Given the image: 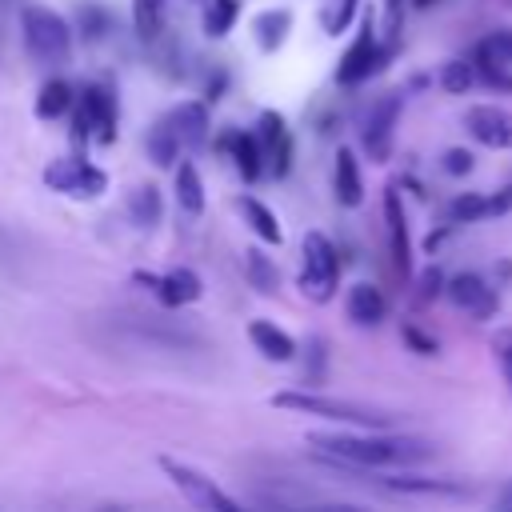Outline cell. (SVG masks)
<instances>
[{"instance_id": "8992f818", "label": "cell", "mask_w": 512, "mask_h": 512, "mask_svg": "<svg viewBox=\"0 0 512 512\" xmlns=\"http://www.w3.org/2000/svg\"><path fill=\"white\" fill-rule=\"evenodd\" d=\"M44 184L72 200H96L108 192V172L84 156H60V160H48Z\"/></svg>"}, {"instance_id": "60d3db41", "label": "cell", "mask_w": 512, "mask_h": 512, "mask_svg": "<svg viewBox=\"0 0 512 512\" xmlns=\"http://www.w3.org/2000/svg\"><path fill=\"white\" fill-rule=\"evenodd\" d=\"M500 44H504V52H508V60H512V28L500 32Z\"/></svg>"}, {"instance_id": "5bb4252c", "label": "cell", "mask_w": 512, "mask_h": 512, "mask_svg": "<svg viewBox=\"0 0 512 512\" xmlns=\"http://www.w3.org/2000/svg\"><path fill=\"white\" fill-rule=\"evenodd\" d=\"M384 224H388V248H392V268L408 280L412 276V240H408V216L400 204L396 188H384Z\"/></svg>"}, {"instance_id": "ac0fdd59", "label": "cell", "mask_w": 512, "mask_h": 512, "mask_svg": "<svg viewBox=\"0 0 512 512\" xmlns=\"http://www.w3.org/2000/svg\"><path fill=\"white\" fill-rule=\"evenodd\" d=\"M384 488L388 492H400V496H468V484H460V480H448V476H412V472L384 476Z\"/></svg>"}, {"instance_id": "9a60e30c", "label": "cell", "mask_w": 512, "mask_h": 512, "mask_svg": "<svg viewBox=\"0 0 512 512\" xmlns=\"http://www.w3.org/2000/svg\"><path fill=\"white\" fill-rule=\"evenodd\" d=\"M220 152H228L232 160H236V172L244 176V180H260L264 172H268V156H264V144H260V136L256 132H244V128H228L224 136H220Z\"/></svg>"}, {"instance_id": "f35d334b", "label": "cell", "mask_w": 512, "mask_h": 512, "mask_svg": "<svg viewBox=\"0 0 512 512\" xmlns=\"http://www.w3.org/2000/svg\"><path fill=\"white\" fill-rule=\"evenodd\" d=\"M512 208V184L508 188H500L496 196H488V216H504Z\"/></svg>"}, {"instance_id": "ba28073f", "label": "cell", "mask_w": 512, "mask_h": 512, "mask_svg": "<svg viewBox=\"0 0 512 512\" xmlns=\"http://www.w3.org/2000/svg\"><path fill=\"white\" fill-rule=\"evenodd\" d=\"M160 468H164V476L180 488V496L184 500H192L196 508H212V512H240V500H232L216 480H208L200 468H192V464H180V460H172V456H160L156 460Z\"/></svg>"}, {"instance_id": "d590c367", "label": "cell", "mask_w": 512, "mask_h": 512, "mask_svg": "<svg viewBox=\"0 0 512 512\" xmlns=\"http://www.w3.org/2000/svg\"><path fill=\"white\" fill-rule=\"evenodd\" d=\"M400 336H404V344H408L416 356H436V352H440V344H436L432 336H424L416 324H400Z\"/></svg>"}, {"instance_id": "8d00e7d4", "label": "cell", "mask_w": 512, "mask_h": 512, "mask_svg": "<svg viewBox=\"0 0 512 512\" xmlns=\"http://www.w3.org/2000/svg\"><path fill=\"white\" fill-rule=\"evenodd\" d=\"M416 288H420V292H416L420 300H436V296H440V292L448 288V280H444V272H440V268L432 264V268H424V272H420Z\"/></svg>"}, {"instance_id": "83f0119b", "label": "cell", "mask_w": 512, "mask_h": 512, "mask_svg": "<svg viewBox=\"0 0 512 512\" xmlns=\"http://www.w3.org/2000/svg\"><path fill=\"white\" fill-rule=\"evenodd\" d=\"M128 216L140 224V228H156L160 216H164V204H160V188L152 184H140L132 196H128Z\"/></svg>"}, {"instance_id": "7402d4cb", "label": "cell", "mask_w": 512, "mask_h": 512, "mask_svg": "<svg viewBox=\"0 0 512 512\" xmlns=\"http://www.w3.org/2000/svg\"><path fill=\"white\" fill-rule=\"evenodd\" d=\"M288 32H292V12L288 8H264L252 20V40H256L260 52H276L288 40Z\"/></svg>"}, {"instance_id": "8fae6325", "label": "cell", "mask_w": 512, "mask_h": 512, "mask_svg": "<svg viewBox=\"0 0 512 512\" xmlns=\"http://www.w3.org/2000/svg\"><path fill=\"white\" fill-rule=\"evenodd\" d=\"M464 128L484 148H496V152L512 148V112L500 108V104H472L464 112Z\"/></svg>"}, {"instance_id": "ab89813d", "label": "cell", "mask_w": 512, "mask_h": 512, "mask_svg": "<svg viewBox=\"0 0 512 512\" xmlns=\"http://www.w3.org/2000/svg\"><path fill=\"white\" fill-rule=\"evenodd\" d=\"M384 8H388V28H396V12H400V0H384Z\"/></svg>"}, {"instance_id": "484cf974", "label": "cell", "mask_w": 512, "mask_h": 512, "mask_svg": "<svg viewBox=\"0 0 512 512\" xmlns=\"http://www.w3.org/2000/svg\"><path fill=\"white\" fill-rule=\"evenodd\" d=\"M72 108V84L68 80H44L36 96V116L40 120H60Z\"/></svg>"}, {"instance_id": "5b68a950", "label": "cell", "mask_w": 512, "mask_h": 512, "mask_svg": "<svg viewBox=\"0 0 512 512\" xmlns=\"http://www.w3.org/2000/svg\"><path fill=\"white\" fill-rule=\"evenodd\" d=\"M72 136H76V144H84V140L112 144L116 140V88H112V80H96L80 92Z\"/></svg>"}, {"instance_id": "e575fe53", "label": "cell", "mask_w": 512, "mask_h": 512, "mask_svg": "<svg viewBox=\"0 0 512 512\" xmlns=\"http://www.w3.org/2000/svg\"><path fill=\"white\" fill-rule=\"evenodd\" d=\"M104 28H108V12H104V8L84 4V8H80V36H84V40H100V36H104Z\"/></svg>"}, {"instance_id": "3957f363", "label": "cell", "mask_w": 512, "mask_h": 512, "mask_svg": "<svg viewBox=\"0 0 512 512\" xmlns=\"http://www.w3.org/2000/svg\"><path fill=\"white\" fill-rule=\"evenodd\" d=\"M300 292L312 300V304H328L340 288V260H336V248L324 232H304L300 240V276H296Z\"/></svg>"}, {"instance_id": "74e56055", "label": "cell", "mask_w": 512, "mask_h": 512, "mask_svg": "<svg viewBox=\"0 0 512 512\" xmlns=\"http://www.w3.org/2000/svg\"><path fill=\"white\" fill-rule=\"evenodd\" d=\"M472 168H476V156L468 148H448L444 152V172L448 176H468Z\"/></svg>"}, {"instance_id": "4dcf8cb0", "label": "cell", "mask_w": 512, "mask_h": 512, "mask_svg": "<svg viewBox=\"0 0 512 512\" xmlns=\"http://www.w3.org/2000/svg\"><path fill=\"white\" fill-rule=\"evenodd\" d=\"M488 216V196L484 192H460L448 204V224H476Z\"/></svg>"}, {"instance_id": "836d02e7", "label": "cell", "mask_w": 512, "mask_h": 512, "mask_svg": "<svg viewBox=\"0 0 512 512\" xmlns=\"http://www.w3.org/2000/svg\"><path fill=\"white\" fill-rule=\"evenodd\" d=\"M132 12H136V32L144 40H152L160 32V0H136Z\"/></svg>"}, {"instance_id": "f546056e", "label": "cell", "mask_w": 512, "mask_h": 512, "mask_svg": "<svg viewBox=\"0 0 512 512\" xmlns=\"http://www.w3.org/2000/svg\"><path fill=\"white\" fill-rule=\"evenodd\" d=\"M476 80H480V76H476V64H472V60L452 56V60H444V64H440V88H444V92H452V96L468 92Z\"/></svg>"}, {"instance_id": "4fadbf2b", "label": "cell", "mask_w": 512, "mask_h": 512, "mask_svg": "<svg viewBox=\"0 0 512 512\" xmlns=\"http://www.w3.org/2000/svg\"><path fill=\"white\" fill-rule=\"evenodd\" d=\"M136 280L148 284L164 308H184V304L200 300V292H204V288H200V276H196L192 268H172V272H164V276L136 272Z\"/></svg>"}, {"instance_id": "1f68e13d", "label": "cell", "mask_w": 512, "mask_h": 512, "mask_svg": "<svg viewBox=\"0 0 512 512\" xmlns=\"http://www.w3.org/2000/svg\"><path fill=\"white\" fill-rule=\"evenodd\" d=\"M492 356H496V368L508 384V396H512V328H496L492 336Z\"/></svg>"}, {"instance_id": "44dd1931", "label": "cell", "mask_w": 512, "mask_h": 512, "mask_svg": "<svg viewBox=\"0 0 512 512\" xmlns=\"http://www.w3.org/2000/svg\"><path fill=\"white\" fill-rule=\"evenodd\" d=\"M332 188H336V200L344 208H360V200H364V176H360V160L352 156V148H336Z\"/></svg>"}, {"instance_id": "b9f144b4", "label": "cell", "mask_w": 512, "mask_h": 512, "mask_svg": "<svg viewBox=\"0 0 512 512\" xmlns=\"http://www.w3.org/2000/svg\"><path fill=\"white\" fill-rule=\"evenodd\" d=\"M432 4H440V0H412V8H420V12H424V8H432Z\"/></svg>"}, {"instance_id": "ffe728a7", "label": "cell", "mask_w": 512, "mask_h": 512, "mask_svg": "<svg viewBox=\"0 0 512 512\" xmlns=\"http://www.w3.org/2000/svg\"><path fill=\"white\" fill-rule=\"evenodd\" d=\"M248 340H252L256 352H260L264 360H272V364H288V360L296 356V340H292L284 328H276L272 320H248Z\"/></svg>"}, {"instance_id": "d6986e66", "label": "cell", "mask_w": 512, "mask_h": 512, "mask_svg": "<svg viewBox=\"0 0 512 512\" xmlns=\"http://www.w3.org/2000/svg\"><path fill=\"white\" fill-rule=\"evenodd\" d=\"M348 320L352 324H360V328H376L384 316H388V300H384V292L376 288V284H352L348 288Z\"/></svg>"}, {"instance_id": "e0dca14e", "label": "cell", "mask_w": 512, "mask_h": 512, "mask_svg": "<svg viewBox=\"0 0 512 512\" xmlns=\"http://www.w3.org/2000/svg\"><path fill=\"white\" fill-rule=\"evenodd\" d=\"M504 60H508V52H504V44H500V32L484 36V40L476 44V52H472L476 76H480L488 88H496V92H512V72H508Z\"/></svg>"}, {"instance_id": "6da1fadb", "label": "cell", "mask_w": 512, "mask_h": 512, "mask_svg": "<svg viewBox=\"0 0 512 512\" xmlns=\"http://www.w3.org/2000/svg\"><path fill=\"white\" fill-rule=\"evenodd\" d=\"M308 444L320 460L340 468H408L424 464L436 448L416 436H384V428L368 432H308Z\"/></svg>"}, {"instance_id": "30bf717a", "label": "cell", "mask_w": 512, "mask_h": 512, "mask_svg": "<svg viewBox=\"0 0 512 512\" xmlns=\"http://www.w3.org/2000/svg\"><path fill=\"white\" fill-rule=\"evenodd\" d=\"M444 296L452 300V308H460V312L472 316V320H492L496 308H500L496 288H492L488 280H480L476 272H456V276L448 280Z\"/></svg>"}, {"instance_id": "7c38bea8", "label": "cell", "mask_w": 512, "mask_h": 512, "mask_svg": "<svg viewBox=\"0 0 512 512\" xmlns=\"http://www.w3.org/2000/svg\"><path fill=\"white\" fill-rule=\"evenodd\" d=\"M256 136H260L264 156H268V176L284 180L288 168H292V132H288L284 116H280V112H260V120H256Z\"/></svg>"}, {"instance_id": "603a6c76", "label": "cell", "mask_w": 512, "mask_h": 512, "mask_svg": "<svg viewBox=\"0 0 512 512\" xmlns=\"http://www.w3.org/2000/svg\"><path fill=\"white\" fill-rule=\"evenodd\" d=\"M236 212L244 216V224L264 240V244H280L284 240V232H280V220H276V212L264 204V200H256V196H236Z\"/></svg>"}, {"instance_id": "cb8c5ba5", "label": "cell", "mask_w": 512, "mask_h": 512, "mask_svg": "<svg viewBox=\"0 0 512 512\" xmlns=\"http://www.w3.org/2000/svg\"><path fill=\"white\" fill-rule=\"evenodd\" d=\"M144 148H148V160H152L156 168H172V164L180 160V152H184V144H180V136L172 132L168 120H156V124L148 128Z\"/></svg>"}, {"instance_id": "277c9868", "label": "cell", "mask_w": 512, "mask_h": 512, "mask_svg": "<svg viewBox=\"0 0 512 512\" xmlns=\"http://www.w3.org/2000/svg\"><path fill=\"white\" fill-rule=\"evenodd\" d=\"M20 28H24V44L40 64H64L72 52V24L64 16H56L44 4H24L20 12Z\"/></svg>"}, {"instance_id": "f1b7e54d", "label": "cell", "mask_w": 512, "mask_h": 512, "mask_svg": "<svg viewBox=\"0 0 512 512\" xmlns=\"http://www.w3.org/2000/svg\"><path fill=\"white\" fill-rule=\"evenodd\" d=\"M244 272H248V284H252L256 292H264V296H272V292L280 288V272H276L272 256H264L260 248H252V252L244 256Z\"/></svg>"}, {"instance_id": "2e32d148", "label": "cell", "mask_w": 512, "mask_h": 512, "mask_svg": "<svg viewBox=\"0 0 512 512\" xmlns=\"http://www.w3.org/2000/svg\"><path fill=\"white\" fill-rule=\"evenodd\" d=\"M168 124H172V132L180 136V144L184 148H204V140H208V100H180V104H172L168 108V116H164Z\"/></svg>"}, {"instance_id": "d6a6232c", "label": "cell", "mask_w": 512, "mask_h": 512, "mask_svg": "<svg viewBox=\"0 0 512 512\" xmlns=\"http://www.w3.org/2000/svg\"><path fill=\"white\" fill-rule=\"evenodd\" d=\"M356 12H360V0H336V4L324 12V32H328V36H340V32L352 24Z\"/></svg>"}, {"instance_id": "4316f807", "label": "cell", "mask_w": 512, "mask_h": 512, "mask_svg": "<svg viewBox=\"0 0 512 512\" xmlns=\"http://www.w3.org/2000/svg\"><path fill=\"white\" fill-rule=\"evenodd\" d=\"M236 20H240V0H208L204 16H200V28H204V36L220 40V36L232 32Z\"/></svg>"}, {"instance_id": "9c48e42d", "label": "cell", "mask_w": 512, "mask_h": 512, "mask_svg": "<svg viewBox=\"0 0 512 512\" xmlns=\"http://www.w3.org/2000/svg\"><path fill=\"white\" fill-rule=\"evenodd\" d=\"M396 124H400V92H388V96H380V100L368 108V116H364V124H360V144H364L368 160L384 164V160L392 156Z\"/></svg>"}, {"instance_id": "d4e9b609", "label": "cell", "mask_w": 512, "mask_h": 512, "mask_svg": "<svg viewBox=\"0 0 512 512\" xmlns=\"http://www.w3.org/2000/svg\"><path fill=\"white\" fill-rule=\"evenodd\" d=\"M176 200H180V208L188 216H200L204 212V176H200V168L192 160L176 164Z\"/></svg>"}, {"instance_id": "7a4b0ae2", "label": "cell", "mask_w": 512, "mask_h": 512, "mask_svg": "<svg viewBox=\"0 0 512 512\" xmlns=\"http://www.w3.org/2000/svg\"><path fill=\"white\" fill-rule=\"evenodd\" d=\"M272 408H288V412H308V416H324L336 424H352V428H392V412L372 408V404H356V400H340V396H324V392H300V388H284L272 396Z\"/></svg>"}, {"instance_id": "52a82bcc", "label": "cell", "mask_w": 512, "mask_h": 512, "mask_svg": "<svg viewBox=\"0 0 512 512\" xmlns=\"http://www.w3.org/2000/svg\"><path fill=\"white\" fill-rule=\"evenodd\" d=\"M392 56V44H380L376 40V28H372V16H364L352 48L340 56L336 64V84H364L368 76H376Z\"/></svg>"}]
</instances>
